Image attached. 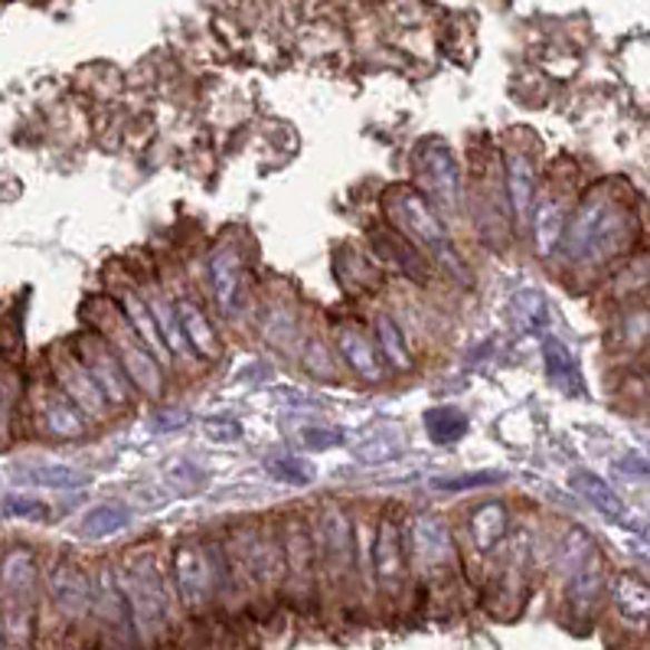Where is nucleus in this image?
Wrapping results in <instances>:
<instances>
[{"mask_svg":"<svg viewBox=\"0 0 650 650\" xmlns=\"http://www.w3.org/2000/svg\"><path fill=\"white\" fill-rule=\"evenodd\" d=\"M634 213L611 187H595L575 206V216L562 236V255L575 268H595L634 243Z\"/></svg>","mask_w":650,"mask_h":650,"instance_id":"1","label":"nucleus"},{"mask_svg":"<svg viewBox=\"0 0 650 650\" xmlns=\"http://www.w3.org/2000/svg\"><path fill=\"white\" fill-rule=\"evenodd\" d=\"M386 213H390V219L396 223V229H400L402 236L415 249L425 252L439 268H445L451 278H457V282H467L471 278L461 252L454 249V243H451L442 216L435 213V206L425 200L418 190H412V187H393L386 194Z\"/></svg>","mask_w":650,"mask_h":650,"instance_id":"2","label":"nucleus"},{"mask_svg":"<svg viewBox=\"0 0 650 650\" xmlns=\"http://www.w3.org/2000/svg\"><path fill=\"white\" fill-rule=\"evenodd\" d=\"M118 585L128 599L138 638L145 644H160L170 634V592L160 562L150 552L128 555L125 565L115 572Z\"/></svg>","mask_w":650,"mask_h":650,"instance_id":"3","label":"nucleus"},{"mask_svg":"<svg viewBox=\"0 0 650 650\" xmlns=\"http://www.w3.org/2000/svg\"><path fill=\"white\" fill-rule=\"evenodd\" d=\"M314 550L327 589L344 592L360 579V546L351 513L337 503H327L314 523Z\"/></svg>","mask_w":650,"mask_h":650,"instance_id":"4","label":"nucleus"},{"mask_svg":"<svg viewBox=\"0 0 650 650\" xmlns=\"http://www.w3.org/2000/svg\"><path fill=\"white\" fill-rule=\"evenodd\" d=\"M174 585L177 595L184 601V608L190 614H206L219 592L229 585L226 569L219 562V552L209 550L203 540H187L174 550Z\"/></svg>","mask_w":650,"mask_h":650,"instance_id":"5","label":"nucleus"},{"mask_svg":"<svg viewBox=\"0 0 650 650\" xmlns=\"http://www.w3.org/2000/svg\"><path fill=\"white\" fill-rule=\"evenodd\" d=\"M415 184L418 194L435 206L439 216H457L464 200L461 164L445 141H425L415 154Z\"/></svg>","mask_w":650,"mask_h":650,"instance_id":"6","label":"nucleus"},{"mask_svg":"<svg viewBox=\"0 0 650 650\" xmlns=\"http://www.w3.org/2000/svg\"><path fill=\"white\" fill-rule=\"evenodd\" d=\"M405 575H408V562H405V536H402L400 520L383 516L373 536V559H370L366 582H373L380 601L393 608L402 599Z\"/></svg>","mask_w":650,"mask_h":650,"instance_id":"7","label":"nucleus"},{"mask_svg":"<svg viewBox=\"0 0 650 650\" xmlns=\"http://www.w3.org/2000/svg\"><path fill=\"white\" fill-rule=\"evenodd\" d=\"M236 562L246 579V585L275 595L285 585V555H282V536H268L262 526H246L236 540Z\"/></svg>","mask_w":650,"mask_h":650,"instance_id":"8","label":"nucleus"},{"mask_svg":"<svg viewBox=\"0 0 650 650\" xmlns=\"http://www.w3.org/2000/svg\"><path fill=\"white\" fill-rule=\"evenodd\" d=\"M101 334H105V341H108V344L115 347V353H118V360H121V366H125L131 386L141 390L150 400H157V396L164 393L160 360L141 344V337L131 331V324L125 321V314H121L118 307H111V324H108Z\"/></svg>","mask_w":650,"mask_h":650,"instance_id":"9","label":"nucleus"},{"mask_svg":"<svg viewBox=\"0 0 650 650\" xmlns=\"http://www.w3.org/2000/svg\"><path fill=\"white\" fill-rule=\"evenodd\" d=\"M72 351L82 360V366L89 370V376L96 380V386H99L101 396L108 400L111 408H121V405L131 402L135 386H131V380H128V373H125L118 353H115V347L105 341L101 331H86V334L76 341Z\"/></svg>","mask_w":650,"mask_h":650,"instance_id":"10","label":"nucleus"},{"mask_svg":"<svg viewBox=\"0 0 650 650\" xmlns=\"http://www.w3.org/2000/svg\"><path fill=\"white\" fill-rule=\"evenodd\" d=\"M282 555H285V592L295 604H311L317 595V550H314V533L301 523L288 520L282 530Z\"/></svg>","mask_w":650,"mask_h":650,"instance_id":"11","label":"nucleus"},{"mask_svg":"<svg viewBox=\"0 0 650 650\" xmlns=\"http://www.w3.org/2000/svg\"><path fill=\"white\" fill-rule=\"evenodd\" d=\"M47 592L62 621L76 624L96 611V579H89V572L72 559H59L52 565L47 575Z\"/></svg>","mask_w":650,"mask_h":650,"instance_id":"12","label":"nucleus"},{"mask_svg":"<svg viewBox=\"0 0 650 650\" xmlns=\"http://www.w3.org/2000/svg\"><path fill=\"white\" fill-rule=\"evenodd\" d=\"M408 550L418 565V572H425L429 579H442L454 565V543H451V530L445 526L442 516L435 513H418L408 526Z\"/></svg>","mask_w":650,"mask_h":650,"instance_id":"13","label":"nucleus"},{"mask_svg":"<svg viewBox=\"0 0 650 650\" xmlns=\"http://www.w3.org/2000/svg\"><path fill=\"white\" fill-rule=\"evenodd\" d=\"M99 624L105 628L108 641L121 644V648H135L141 638H138V628H135V618H131V608L128 599L118 585V575L111 569H101L99 579H96V611Z\"/></svg>","mask_w":650,"mask_h":650,"instance_id":"14","label":"nucleus"},{"mask_svg":"<svg viewBox=\"0 0 650 650\" xmlns=\"http://www.w3.org/2000/svg\"><path fill=\"white\" fill-rule=\"evenodd\" d=\"M52 383L76 402L89 418H105V412L111 408L108 400L101 396L99 386H96V380L89 376V370L82 366V360L69 347L52 353Z\"/></svg>","mask_w":650,"mask_h":650,"instance_id":"15","label":"nucleus"},{"mask_svg":"<svg viewBox=\"0 0 650 650\" xmlns=\"http://www.w3.org/2000/svg\"><path fill=\"white\" fill-rule=\"evenodd\" d=\"M40 582V565L33 550L3 552L0 555V601L3 608H30V599Z\"/></svg>","mask_w":650,"mask_h":650,"instance_id":"16","label":"nucleus"},{"mask_svg":"<svg viewBox=\"0 0 650 650\" xmlns=\"http://www.w3.org/2000/svg\"><path fill=\"white\" fill-rule=\"evenodd\" d=\"M37 418L50 439H79L86 432V412L69 400L56 383L37 393Z\"/></svg>","mask_w":650,"mask_h":650,"instance_id":"17","label":"nucleus"},{"mask_svg":"<svg viewBox=\"0 0 650 650\" xmlns=\"http://www.w3.org/2000/svg\"><path fill=\"white\" fill-rule=\"evenodd\" d=\"M243 252L236 243H223L219 249L209 255V285L219 307L226 314H236L239 304V285H243Z\"/></svg>","mask_w":650,"mask_h":650,"instance_id":"18","label":"nucleus"},{"mask_svg":"<svg viewBox=\"0 0 650 650\" xmlns=\"http://www.w3.org/2000/svg\"><path fill=\"white\" fill-rule=\"evenodd\" d=\"M569 487H572L582 501L592 503L604 520H611V523H618V526H628V530H631V513H628V503L618 498V491H614L604 477L592 474V471H572V474H569Z\"/></svg>","mask_w":650,"mask_h":650,"instance_id":"19","label":"nucleus"},{"mask_svg":"<svg viewBox=\"0 0 650 650\" xmlns=\"http://www.w3.org/2000/svg\"><path fill=\"white\" fill-rule=\"evenodd\" d=\"M337 351H341L344 363L351 366L356 376H363V380H370V383H380V380H383L380 353L373 347L370 334L360 331L356 324H341V327H337Z\"/></svg>","mask_w":650,"mask_h":650,"instance_id":"20","label":"nucleus"},{"mask_svg":"<svg viewBox=\"0 0 650 650\" xmlns=\"http://www.w3.org/2000/svg\"><path fill=\"white\" fill-rule=\"evenodd\" d=\"M370 246L376 249V255L390 265H396L402 275H408L412 282H425V265H422V252L415 249L400 229H370Z\"/></svg>","mask_w":650,"mask_h":650,"instance_id":"21","label":"nucleus"},{"mask_svg":"<svg viewBox=\"0 0 650 650\" xmlns=\"http://www.w3.org/2000/svg\"><path fill=\"white\" fill-rule=\"evenodd\" d=\"M177 314H180V331H184V341L190 353H197L203 360H216L223 347H219V334L213 331L206 311L194 298L177 301Z\"/></svg>","mask_w":650,"mask_h":650,"instance_id":"22","label":"nucleus"},{"mask_svg":"<svg viewBox=\"0 0 650 650\" xmlns=\"http://www.w3.org/2000/svg\"><path fill=\"white\" fill-rule=\"evenodd\" d=\"M608 595L624 621H634V624L650 621V582H644L641 575H631V572L614 575L608 585Z\"/></svg>","mask_w":650,"mask_h":650,"instance_id":"23","label":"nucleus"},{"mask_svg":"<svg viewBox=\"0 0 650 650\" xmlns=\"http://www.w3.org/2000/svg\"><path fill=\"white\" fill-rule=\"evenodd\" d=\"M118 311L125 314V321L131 324V331L141 337V344H145L157 360L170 363L174 353L167 351V344H164V337H160V331H157V324H154V314H150L148 301L138 298L135 292H121V295H118Z\"/></svg>","mask_w":650,"mask_h":650,"instance_id":"24","label":"nucleus"},{"mask_svg":"<svg viewBox=\"0 0 650 650\" xmlns=\"http://www.w3.org/2000/svg\"><path fill=\"white\" fill-rule=\"evenodd\" d=\"M506 194H510L513 216L526 223V213L533 209V197H536V170L526 154H506Z\"/></svg>","mask_w":650,"mask_h":650,"instance_id":"25","label":"nucleus"},{"mask_svg":"<svg viewBox=\"0 0 650 650\" xmlns=\"http://www.w3.org/2000/svg\"><path fill=\"white\" fill-rule=\"evenodd\" d=\"M467 533H471V543H474V550L481 552V555L498 552V546L503 543V533H506V506L498 501L481 503L471 513Z\"/></svg>","mask_w":650,"mask_h":650,"instance_id":"26","label":"nucleus"},{"mask_svg":"<svg viewBox=\"0 0 650 650\" xmlns=\"http://www.w3.org/2000/svg\"><path fill=\"white\" fill-rule=\"evenodd\" d=\"M565 236V203L562 197H550L536 206L533 213V243L543 258H550L552 252L562 246Z\"/></svg>","mask_w":650,"mask_h":650,"instance_id":"27","label":"nucleus"},{"mask_svg":"<svg viewBox=\"0 0 650 650\" xmlns=\"http://www.w3.org/2000/svg\"><path fill=\"white\" fill-rule=\"evenodd\" d=\"M543 360H546V373L550 380L569 396H579L582 393V376H579V363L575 356L569 353V347L559 341V337H546L543 341Z\"/></svg>","mask_w":650,"mask_h":650,"instance_id":"28","label":"nucleus"},{"mask_svg":"<svg viewBox=\"0 0 650 650\" xmlns=\"http://www.w3.org/2000/svg\"><path fill=\"white\" fill-rule=\"evenodd\" d=\"M510 317L526 331V334H540L546 331L552 321L550 301L540 288H520L513 301H510Z\"/></svg>","mask_w":650,"mask_h":650,"instance_id":"29","label":"nucleus"},{"mask_svg":"<svg viewBox=\"0 0 650 650\" xmlns=\"http://www.w3.org/2000/svg\"><path fill=\"white\" fill-rule=\"evenodd\" d=\"M128 523H131V510H128L125 503L108 501L99 503V506H92V510L79 520V533H82L86 540H105V536L121 533Z\"/></svg>","mask_w":650,"mask_h":650,"instance_id":"30","label":"nucleus"},{"mask_svg":"<svg viewBox=\"0 0 650 650\" xmlns=\"http://www.w3.org/2000/svg\"><path fill=\"white\" fill-rule=\"evenodd\" d=\"M145 301H148L150 314H154V324H157V331H160V337H164L167 351L174 353V356L190 353L187 341H184V331H180V314H177V304L164 298L160 292H150Z\"/></svg>","mask_w":650,"mask_h":650,"instance_id":"31","label":"nucleus"},{"mask_svg":"<svg viewBox=\"0 0 650 650\" xmlns=\"http://www.w3.org/2000/svg\"><path fill=\"white\" fill-rule=\"evenodd\" d=\"M376 344H380V353H383L400 373H408V370L415 366V353L405 344L400 324H396L390 314H380V317H376Z\"/></svg>","mask_w":650,"mask_h":650,"instance_id":"32","label":"nucleus"},{"mask_svg":"<svg viewBox=\"0 0 650 650\" xmlns=\"http://www.w3.org/2000/svg\"><path fill=\"white\" fill-rule=\"evenodd\" d=\"M27 481L37 484V487H52V491H72V487H82L89 477L76 467H66V464H43V467H33L27 471Z\"/></svg>","mask_w":650,"mask_h":650,"instance_id":"33","label":"nucleus"},{"mask_svg":"<svg viewBox=\"0 0 650 650\" xmlns=\"http://www.w3.org/2000/svg\"><path fill=\"white\" fill-rule=\"evenodd\" d=\"M425 429H429V435L435 439V442H457L464 432H467V422H464V415L457 412V408H449V405H442V408H432V412H425Z\"/></svg>","mask_w":650,"mask_h":650,"instance_id":"34","label":"nucleus"},{"mask_svg":"<svg viewBox=\"0 0 650 650\" xmlns=\"http://www.w3.org/2000/svg\"><path fill=\"white\" fill-rule=\"evenodd\" d=\"M265 471L282 484H295V487L311 484V464H304L298 457H272L265 461Z\"/></svg>","mask_w":650,"mask_h":650,"instance_id":"35","label":"nucleus"},{"mask_svg":"<svg viewBox=\"0 0 650 650\" xmlns=\"http://www.w3.org/2000/svg\"><path fill=\"white\" fill-rule=\"evenodd\" d=\"M621 344L624 347H638L650 337V307H634L621 317Z\"/></svg>","mask_w":650,"mask_h":650,"instance_id":"36","label":"nucleus"},{"mask_svg":"<svg viewBox=\"0 0 650 650\" xmlns=\"http://www.w3.org/2000/svg\"><path fill=\"white\" fill-rule=\"evenodd\" d=\"M503 481L501 471H477V474H461V477H435L432 481V487L435 491H474V487H491V484H498Z\"/></svg>","mask_w":650,"mask_h":650,"instance_id":"37","label":"nucleus"},{"mask_svg":"<svg viewBox=\"0 0 650 650\" xmlns=\"http://www.w3.org/2000/svg\"><path fill=\"white\" fill-rule=\"evenodd\" d=\"M10 516H23V520H47V506L33 498H10L3 506Z\"/></svg>","mask_w":650,"mask_h":650,"instance_id":"38","label":"nucleus"},{"mask_svg":"<svg viewBox=\"0 0 650 650\" xmlns=\"http://www.w3.org/2000/svg\"><path fill=\"white\" fill-rule=\"evenodd\" d=\"M13 405H17V383H13L10 376H0V435H3L7 425H10Z\"/></svg>","mask_w":650,"mask_h":650,"instance_id":"39","label":"nucleus"},{"mask_svg":"<svg viewBox=\"0 0 650 650\" xmlns=\"http://www.w3.org/2000/svg\"><path fill=\"white\" fill-rule=\"evenodd\" d=\"M341 442H344V435L334 432V429H307L304 432V445L307 449H337Z\"/></svg>","mask_w":650,"mask_h":650,"instance_id":"40","label":"nucleus"},{"mask_svg":"<svg viewBox=\"0 0 650 650\" xmlns=\"http://www.w3.org/2000/svg\"><path fill=\"white\" fill-rule=\"evenodd\" d=\"M0 650H7V631H3V624H0Z\"/></svg>","mask_w":650,"mask_h":650,"instance_id":"41","label":"nucleus"}]
</instances>
